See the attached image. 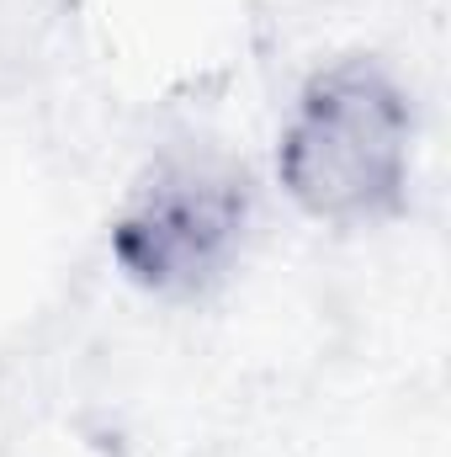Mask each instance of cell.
Segmentation results:
<instances>
[{
	"mask_svg": "<svg viewBox=\"0 0 451 457\" xmlns=\"http://www.w3.org/2000/svg\"><path fill=\"white\" fill-rule=\"evenodd\" d=\"M409 144L414 117L393 75L372 59H340L303 86L276 144V176L319 224H382L404 213Z\"/></svg>",
	"mask_w": 451,
	"mask_h": 457,
	"instance_id": "obj_1",
	"label": "cell"
},
{
	"mask_svg": "<svg viewBox=\"0 0 451 457\" xmlns=\"http://www.w3.org/2000/svg\"><path fill=\"white\" fill-rule=\"evenodd\" d=\"M250 181L224 160H165L112 219V261L160 298H192L234 266Z\"/></svg>",
	"mask_w": 451,
	"mask_h": 457,
	"instance_id": "obj_2",
	"label": "cell"
}]
</instances>
